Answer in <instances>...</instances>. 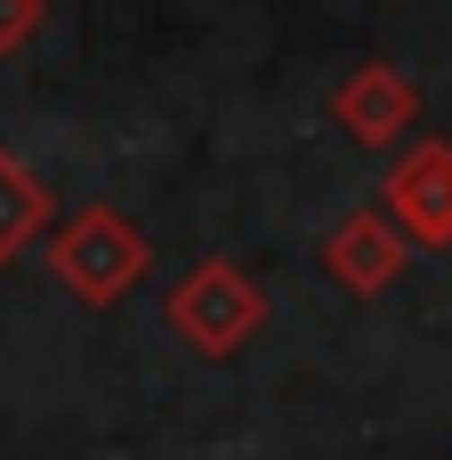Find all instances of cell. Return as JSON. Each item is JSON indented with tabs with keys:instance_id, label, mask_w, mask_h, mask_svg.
<instances>
[{
	"instance_id": "6da1fadb",
	"label": "cell",
	"mask_w": 452,
	"mask_h": 460,
	"mask_svg": "<svg viewBox=\"0 0 452 460\" xmlns=\"http://www.w3.org/2000/svg\"><path fill=\"white\" fill-rule=\"evenodd\" d=\"M162 323L178 348H194L202 364H235L259 332H267V291L235 267V259H202L162 291Z\"/></svg>"
},
{
	"instance_id": "7a4b0ae2",
	"label": "cell",
	"mask_w": 452,
	"mask_h": 460,
	"mask_svg": "<svg viewBox=\"0 0 452 460\" xmlns=\"http://www.w3.org/2000/svg\"><path fill=\"white\" fill-rule=\"evenodd\" d=\"M154 267V243L137 218H121L113 202H89L73 210L57 234H49V275L81 299V307H121Z\"/></svg>"
},
{
	"instance_id": "3957f363",
	"label": "cell",
	"mask_w": 452,
	"mask_h": 460,
	"mask_svg": "<svg viewBox=\"0 0 452 460\" xmlns=\"http://www.w3.org/2000/svg\"><path fill=\"white\" fill-rule=\"evenodd\" d=\"M412 234L396 226V210L388 202H372V210H348L332 234H323V275L340 283V291H356V299H380V291H396L404 283V267H412Z\"/></svg>"
},
{
	"instance_id": "277c9868",
	"label": "cell",
	"mask_w": 452,
	"mask_h": 460,
	"mask_svg": "<svg viewBox=\"0 0 452 460\" xmlns=\"http://www.w3.org/2000/svg\"><path fill=\"white\" fill-rule=\"evenodd\" d=\"M388 210L421 251H452V137H421L388 162Z\"/></svg>"
},
{
	"instance_id": "5b68a950",
	"label": "cell",
	"mask_w": 452,
	"mask_h": 460,
	"mask_svg": "<svg viewBox=\"0 0 452 460\" xmlns=\"http://www.w3.org/2000/svg\"><path fill=\"white\" fill-rule=\"evenodd\" d=\"M332 121L364 146V154H388L396 137H412V121H421V89L396 73V65H356L340 89H332Z\"/></svg>"
},
{
	"instance_id": "8992f818",
	"label": "cell",
	"mask_w": 452,
	"mask_h": 460,
	"mask_svg": "<svg viewBox=\"0 0 452 460\" xmlns=\"http://www.w3.org/2000/svg\"><path fill=\"white\" fill-rule=\"evenodd\" d=\"M40 234H49V186H40V178L0 146V267L24 259Z\"/></svg>"
},
{
	"instance_id": "52a82bcc",
	"label": "cell",
	"mask_w": 452,
	"mask_h": 460,
	"mask_svg": "<svg viewBox=\"0 0 452 460\" xmlns=\"http://www.w3.org/2000/svg\"><path fill=\"white\" fill-rule=\"evenodd\" d=\"M40 24H49V0H0V57L32 49V40H40Z\"/></svg>"
}]
</instances>
